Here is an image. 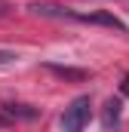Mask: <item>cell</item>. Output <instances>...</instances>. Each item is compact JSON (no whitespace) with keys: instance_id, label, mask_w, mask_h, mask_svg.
<instances>
[{"instance_id":"7","label":"cell","mask_w":129,"mask_h":132,"mask_svg":"<svg viewBox=\"0 0 129 132\" xmlns=\"http://www.w3.org/2000/svg\"><path fill=\"white\" fill-rule=\"evenodd\" d=\"M19 55L15 52H9V49H0V65H9V62H15Z\"/></svg>"},{"instance_id":"6","label":"cell","mask_w":129,"mask_h":132,"mask_svg":"<svg viewBox=\"0 0 129 132\" xmlns=\"http://www.w3.org/2000/svg\"><path fill=\"white\" fill-rule=\"evenodd\" d=\"M46 71H52L55 77H64V80H86L89 77V71H83V68H64V65H46Z\"/></svg>"},{"instance_id":"3","label":"cell","mask_w":129,"mask_h":132,"mask_svg":"<svg viewBox=\"0 0 129 132\" xmlns=\"http://www.w3.org/2000/svg\"><path fill=\"white\" fill-rule=\"evenodd\" d=\"M28 9H31L34 15H43V19H71L74 22V9L59 6V3H31Z\"/></svg>"},{"instance_id":"2","label":"cell","mask_w":129,"mask_h":132,"mask_svg":"<svg viewBox=\"0 0 129 132\" xmlns=\"http://www.w3.org/2000/svg\"><path fill=\"white\" fill-rule=\"evenodd\" d=\"M74 22H83V25H101V28H114V31L126 34V25L114 15V12H74Z\"/></svg>"},{"instance_id":"5","label":"cell","mask_w":129,"mask_h":132,"mask_svg":"<svg viewBox=\"0 0 129 132\" xmlns=\"http://www.w3.org/2000/svg\"><path fill=\"white\" fill-rule=\"evenodd\" d=\"M0 111H3L9 120H37V117H40V111L31 108V104H3Z\"/></svg>"},{"instance_id":"1","label":"cell","mask_w":129,"mask_h":132,"mask_svg":"<svg viewBox=\"0 0 129 132\" xmlns=\"http://www.w3.org/2000/svg\"><path fill=\"white\" fill-rule=\"evenodd\" d=\"M92 117V101L89 95H77L62 114V132H83Z\"/></svg>"},{"instance_id":"8","label":"cell","mask_w":129,"mask_h":132,"mask_svg":"<svg viewBox=\"0 0 129 132\" xmlns=\"http://www.w3.org/2000/svg\"><path fill=\"white\" fill-rule=\"evenodd\" d=\"M9 123H12V120H9V117H6V114L0 111V126H9Z\"/></svg>"},{"instance_id":"9","label":"cell","mask_w":129,"mask_h":132,"mask_svg":"<svg viewBox=\"0 0 129 132\" xmlns=\"http://www.w3.org/2000/svg\"><path fill=\"white\" fill-rule=\"evenodd\" d=\"M6 12H9V3H6V0H0V15H6Z\"/></svg>"},{"instance_id":"10","label":"cell","mask_w":129,"mask_h":132,"mask_svg":"<svg viewBox=\"0 0 129 132\" xmlns=\"http://www.w3.org/2000/svg\"><path fill=\"white\" fill-rule=\"evenodd\" d=\"M123 92L129 95V77H123Z\"/></svg>"},{"instance_id":"4","label":"cell","mask_w":129,"mask_h":132,"mask_svg":"<svg viewBox=\"0 0 129 132\" xmlns=\"http://www.w3.org/2000/svg\"><path fill=\"white\" fill-rule=\"evenodd\" d=\"M120 111H123V101H120V98H108V101H104L101 123H104V129H108V132L120 126Z\"/></svg>"}]
</instances>
